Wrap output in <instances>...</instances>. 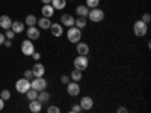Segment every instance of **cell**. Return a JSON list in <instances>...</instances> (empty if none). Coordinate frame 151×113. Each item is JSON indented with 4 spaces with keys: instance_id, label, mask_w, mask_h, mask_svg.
<instances>
[{
    "instance_id": "cell-26",
    "label": "cell",
    "mask_w": 151,
    "mask_h": 113,
    "mask_svg": "<svg viewBox=\"0 0 151 113\" xmlns=\"http://www.w3.org/2000/svg\"><path fill=\"white\" fill-rule=\"evenodd\" d=\"M26 97H27L29 101H32V99H36V97H38V91H35L33 87H30V89L26 92Z\"/></svg>"
},
{
    "instance_id": "cell-5",
    "label": "cell",
    "mask_w": 151,
    "mask_h": 113,
    "mask_svg": "<svg viewBox=\"0 0 151 113\" xmlns=\"http://www.w3.org/2000/svg\"><path fill=\"white\" fill-rule=\"evenodd\" d=\"M30 87H33V89L38 91V92L45 91V89H47V80L44 79V75H42V77H35V79L30 82Z\"/></svg>"
},
{
    "instance_id": "cell-35",
    "label": "cell",
    "mask_w": 151,
    "mask_h": 113,
    "mask_svg": "<svg viewBox=\"0 0 151 113\" xmlns=\"http://www.w3.org/2000/svg\"><path fill=\"white\" fill-rule=\"evenodd\" d=\"M32 57H33V60L38 62V60L41 59V54H40V53H36V51H33V53H32Z\"/></svg>"
},
{
    "instance_id": "cell-36",
    "label": "cell",
    "mask_w": 151,
    "mask_h": 113,
    "mask_svg": "<svg viewBox=\"0 0 151 113\" xmlns=\"http://www.w3.org/2000/svg\"><path fill=\"white\" fill-rule=\"evenodd\" d=\"M3 45H5V47H8V48H9V47H11V45H12V39H5V42H3Z\"/></svg>"
},
{
    "instance_id": "cell-8",
    "label": "cell",
    "mask_w": 151,
    "mask_h": 113,
    "mask_svg": "<svg viewBox=\"0 0 151 113\" xmlns=\"http://www.w3.org/2000/svg\"><path fill=\"white\" fill-rule=\"evenodd\" d=\"M67 92L70 97H77L80 94V84L79 82H70L67 84Z\"/></svg>"
},
{
    "instance_id": "cell-19",
    "label": "cell",
    "mask_w": 151,
    "mask_h": 113,
    "mask_svg": "<svg viewBox=\"0 0 151 113\" xmlns=\"http://www.w3.org/2000/svg\"><path fill=\"white\" fill-rule=\"evenodd\" d=\"M11 24H12V20L9 15H2L0 17V27L2 29H11Z\"/></svg>"
},
{
    "instance_id": "cell-30",
    "label": "cell",
    "mask_w": 151,
    "mask_h": 113,
    "mask_svg": "<svg viewBox=\"0 0 151 113\" xmlns=\"http://www.w3.org/2000/svg\"><path fill=\"white\" fill-rule=\"evenodd\" d=\"M23 77H24V79H27V80H32V79H33V72H32V69H26V71H24Z\"/></svg>"
},
{
    "instance_id": "cell-27",
    "label": "cell",
    "mask_w": 151,
    "mask_h": 113,
    "mask_svg": "<svg viewBox=\"0 0 151 113\" xmlns=\"http://www.w3.org/2000/svg\"><path fill=\"white\" fill-rule=\"evenodd\" d=\"M85 5L89 8V9H92V8H98L100 0H85Z\"/></svg>"
},
{
    "instance_id": "cell-41",
    "label": "cell",
    "mask_w": 151,
    "mask_h": 113,
    "mask_svg": "<svg viewBox=\"0 0 151 113\" xmlns=\"http://www.w3.org/2000/svg\"><path fill=\"white\" fill-rule=\"evenodd\" d=\"M71 2H73V0H71Z\"/></svg>"
},
{
    "instance_id": "cell-1",
    "label": "cell",
    "mask_w": 151,
    "mask_h": 113,
    "mask_svg": "<svg viewBox=\"0 0 151 113\" xmlns=\"http://www.w3.org/2000/svg\"><path fill=\"white\" fill-rule=\"evenodd\" d=\"M106 14H104V11L103 9H100V8H92L89 9V12H88V20L92 21V23H101L104 20Z\"/></svg>"
},
{
    "instance_id": "cell-34",
    "label": "cell",
    "mask_w": 151,
    "mask_h": 113,
    "mask_svg": "<svg viewBox=\"0 0 151 113\" xmlns=\"http://www.w3.org/2000/svg\"><path fill=\"white\" fill-rule=\"evenodd\" d=\"M60 82L64 83V84H68V83L71 82V79H70V75H62V77H60Z\"/></svg>"
},
{
    "instance_id": "cell-38",
    "label": "cell",
    "mask_w": 151,
    "mask_h": 113,
    "mask_svg": "<svg viewBox=\"0 0 151 113\" xmlns=\"http://www.w3.org/2000/svg\"><path fill=\"white\" fill-rule=\"evenodd\" d=\"M118 113H127V109L125 107H118Z\"/></svg>"
},
{
    "instance_id": "cell-25",
    "label": "cell",
    "mask_w": 151,
    "mask_h": 113,
    "mask_svg": "<svg viewBox=\"0 0 151 113\" xmlns=\"http://www.w3.org/2000/svg\"><path fill=\"white\" fill-rule=\"evenodd\" d=\"M36 21H38V18L30 14V15L26 17V21H24V24H27V27H29V26H36Z\"/></svg>"
},
{
    "instance_id": "cell-12",
    "label": "cell",
    "mask_w": 151,
    "mask_h": 113,
    "mask_svg": "<svg viewBox=\"0 0 151 113\" xmlns=\"http://www.w3.org/2000/svg\"><path fill=\"white\" fill-rule=\"evenodd\" d=\"M32 72H33V77H42L45 74V67L42 64H40V60H38L32 68Z\"/></svg>"
},
{
    "instance_id": "cell-9",
    "label": "cell",
    "mask_w": 151,
    "mask_h": 113,
    "mask_svg": "<svg viewBox=\"0 0 151 113\" xmlns=\"http://www.w3.org/2000/svg\"><path fill=\"white\" fill-rule=\"evenodd\" d=\"M48 30L52 32V35L56 36V38H60L62 35H64V26H62L60 23H52V26H50Z\"/></svg>"
},
{
    "instance_id": "cell-22",
    "label": "cell",
    "mask_w": 151,
    "mask_h": 113,
    "mask_svg": "<svg viewBox=\"0 0 151 113\" xmlns=\"http://www.w3.org/2000/svg\"><path fill=\"white\" fill-rule=\"evenodd\" d=\"M52 5L55 9H58V11H62V9H65V6H67V0H52Z\"/></svg>"
},
{
    "instance_id": "cell-31",
    "label": "cell",
    "mask_w": 151,
    "mask_h": 113,
    "mask_svg": "<svg viewBox=\"0 0 151 113\" xmlns=\"http://www.w3.org/2000/svg\"><path fill=\"white\" fill-rule=\"evenodd\" d=\"M47 113H60V109L58 106H50L47 109Z\"/></svg>"
},
{
    "instance_id": "cell-13",
    "label": "cell",
    "mask_w": 151,
    "mask_h": 113,
    "mask_svg": "<svg viewBox=\"0 0 151 113\" xmlns=\"http://www.w3.org/2000/svg\"><path fill=\"white\" fill-rule=\"evenodd\" d=\"M74 17H71L70 14H64V15H62L60 17V24H62V26H64V27H71V26H74Z\"/></svg>"
},
{
    "instance_id": "cell-29",
    "label": "cell",
    "mask_w": 151,
    "mask_h": 113,
    "mask_svg": "<svg viewBox=\"0 0 151 113\" xmlns=\"http://www.w3.org/2000/svg\"><path fill=\"white\" fill-rule=\"evenodd\" d=\"M0 98L5 99V101H8V99L11 98V92H9L8 89H3L2 92H0Z\"/></svg>"
},
{
    "instance_id": "cell-14",
    "label": "cell",
    "mask_w": 151,
    "mask_h": 113,
    "mask_svg": "<svg viewBox=\"0 0 151 113\" xmlns=\"http://www.w3.org/2000/svg\"><path fill=\"white\" fill-rule=\"evenodd\" d=\"M76 50H77V53H79V54H82V56H88V53H89V45H88L86 42L79 41L77 44H76Z\"/></svg>"
},
{
    "instance_id": "cell-20",
    "label": "cell",
    "mask_w": 151,
    "mask_h": 113,
    "mask_svg": "<svg viewBox=\"0 0 151 113\" xmlns=\"http://www.w3.org/2000/svg\"><path fill=\"white\" fill-rule=\"evenodd\" d=\"M11 29L14 30L15 33H21V32L24 30V23H23V21H12Z\"/></svg>"
},
{
    "instance_id": "cell-3",
    "label": "cell",
    "mask_w": 151,
    "mask_h": 113,
    "mask_svg": "<svg viewBox=\"0 0 151 113\" xmlns=\"http://www.w3.org/2000/svg\"><path fill=\"white\" fill-rule=\"evenodd\" d=\"M133 33L137 36V38H142L148 33V24L144 23L142 20H137L134 24H133Z\"/></svg>"
},
{
    "instance_id": "cell-21",
    "label": "cell",
    "mask_w": 151,
    "mask_h": 113,
    "mask_svg": "<svg viewBox=\"0 0 151 113\" xmlns=\"http://www.w3.org/2000/svg\"><path fill=\"white\" fill-rule=\"evenodd\" d=\"M36 99L40 103H48L50 101V94L47 92V91H41V92H38V97H36Z\"/></svg>"
},
{
    "instance_id": "cell-24",
    "label": "cell",
    "mask_w": 151,
    "mask_h": 113,
    "mask_svg": "<svg viewBox=\"0 0 151 113\" xmlns=\"http://www.w3.org/2000/svg\"><path fill=\"white\" fill-rule=\"evenodd\" d=\"M82 77H83L82 71H80V69H76V68H74V69L71 71V74H70V79H71L73 82H80Z\"/></svg>"
},
{
    "instance_id": "cell-17",
    "label": "cell",
    "mask_w": 151,
    "mask_h": 113,
    "mask_svg": "<svg viewBox=\"0 0 151 113\" xmlns=\"http://www.w3.org/2000/svg\"><path fill=\"white\" fill-rule=\"evenodd\" d=\"M55 8L52 6V5H44L42 6V9H41V14H42V17H47V18H50V17H53V14H55Z\"/></svg>"
},
{
    "instance_id": "cell-37",
    "label": "cell",
    "mask_w": 151,
    "mask_h": 113,
    "mask_svg": "<svg viewBox=\"0 0 151 113\" xmlns=\"http://www.w3.org/2000/svg\"><path fill=\"white\" fill-rule=\"evenodd\" d=\"M5 39H6V38H5V33H0V45L5 42Z\"/></svg>"
},
{
    "instance_id": "cell-32",
    "label": "cell",
    "mask_w": 151,
    "mask_h": 113,
    "mask_svg": "<svg viewBox=\"0 0 151 113\" xmlns=\"http://www.w3.org/2000/svg\"><path fill=\"white\" fill-rule=\"evenodd\" d=\"M71 112H73V113H80V112H82L80 104H73V106H71Z\"/></svg>"
},
{
    "instance_id": "cell-7",
    "label": "cell",
    "mask_w": 151,
    "mask_h": 113,
    "mask_svg": "<svg viewBox=\"0 0 151 113\" xmlns=\"http://www.w3.org/2000/svg\"><path fill=\"white\" fill-rule=\"evenodd\" d=\"M33 51H35V45H33L32 39H29V38H27L26 41L21 42V53L24 56H32Z\"/></svg>"
},
{
    "instance_id": "cell-18",
    "label": "cell",
    "mask_w": 151,
    "mask_h": 113,
    "mask_svg": "<svg viewBox=\"0 0 151 113\" xmlns=\"http://www.w3.org/2000/svg\"><path fill=\"white\" fill-rule=\"evenodd\" d=\"M88 12H89V8L86 5H77L76 6V15L77 17H88Z\"/></svg>"
},
{
    "instance_id": "cell-15",
    "label": "cell",
    "mask_w": 151,
    "mask_h": 113,
    "mask_svg": "<svg viewBox=\"0 0 151 113\" xmlns=\"http://www.w3.org/2000/svg\"><path fill=\"white\" fill-rule=\"evenodd\" d=\"M29 110L32 113H40L42 110V103H40L38 99H32V101L29 103Z\"/></svg>"
},
{
    "instance_id": "cell-2",
    "label": "cell",
    "mask_w": 151,
    "mask_h": 113,
    "mask_svg": "<svg viewBox=\"0 0 151 113\" xmlns=\"http://www.w3.org/2000/svg\"><path fill=\"white\" fill-rule=\"evenodd\" d=\"M67 38H68V41H70L71 44H77V42L82 39V29L76 27V26L68 27V30H67Z\"/></svg>"
},
{
    "instance_id": "cell-11",
    "label": "cell",
    "mask_w": 151,
    "mask_h": 113,
    "mask_svg": "<svg viewBox=\"0 0 151 113\" xmlns=\"http://www.w3.org/2000/svg\"><path fill=\"white\" fill-rule=\"evenodd\" d=\"M40 36H41V29H40V27H36V26H29V29H27V38H29V39L36 41Z\"/></svg>"
},
{
    "instance_id": "cell-33",
    "label": "cell",
    "mask_w": 151,
    "mask_h": 113,
    "mask_svg": "<svg viewBox=\"0 0 151 113\" xmlns=\"http://www.w3.org/2000/svg\"><path fill=\"white\" fill-rule=\"evenodd\" d=\"M142 21H144V23H147V24L151 21V15L148 14V12H145V14L142 15Z\"/></svg>"
},
{
    "instance_id": "cell-4",
    "label": "cell",
    "mask_w": 151,
    "mask_h": 113,
    "mask_svg": "<svg viewBox=\"0 0 151 113\" xmlns=\"http://www.w3.org/2000/svg\"><path fill=\"white\" fill-rule=\"evenodd\" d=\"M73 65H74V68H76V69H80V71L83 72V71L88 68V65H89V60H88V56H82V54H79L77 57L74 59Z\"/></svg>"
},
{
    "instance_id": "cell-39",
    "label": "cell",
    "mask_w": 151,
    "mask_h": 113,
    "mask_svg": "<svg viewBox=\"0 0 151 113\" xmlns=\"http://www.w3.org/2000/svg\"><path fill=\"white\" fill-rule=\"evenodd\" d=\"M5 109V99L0 98V110H3Z\"/></svg>"
},
{
    "instance_id": "cell-23",
    "label": "cell",
    "mask_w": 151,
    "mask_h": 113,
    "mask_svg": "<svg viewBox=\"0 0 151 113\" xmlns=\"http://www.w3.org/2000/svg\"><path fill=\"white\" fill-rule=\"evenodd\" d=\"M86 23H88V18L86 17H77L74 20V26L79 27V29H85L86 27Z\"/></svg>"
},
{
    "instance_id": "cell-16",
    "label": "cell",
    "mask_w": 151,
    "mask_h": 113,
    "mask_svg": "<svg viewBox=\"0 0 151 113\" xmlns=\"http://www.w3.org/2000/svg\"><path fill=\"white\" fill-rule=\"evenodd\" d=\"M36 24H38L40 29L47 30V29H50V26H52V21H50V18H47V17H41L40 20L36 21Z\"/></svg>"
},
{
    "instance_id": "cell-28",
    "label": "cell",
    "mask_w": 151,
    "mask_h": 113,
    "mask_svg": "<svg viewBox=\"0 0 151 113\" xmlns=\"http://www.w3.org/2000/svg\"><path fill=\"white\" fill-rule=\"evenodd\" d=\"M15 35H17V33L12 30V29H6V32H5V38H6V39H14Z\"/></svg>"
},
{
    "instance_id": "cell-10",
    "label": "cell",
    "mask_w": 151,
    "mask_h": 113,
    "mask_svg": "<svg viewBox=\"0 0 151 113\" xmlns=\"http://www.w3.org/2000/svg\"><path fill=\"white\" fill-rule=\"evenodd\" d=\"M80 107H82V110H91L92 107H94V99L91 98V97H82V99H80Z\"/></svg>"
},
{
    "instance_id": "cell-6",
    "label": "cell",
    "mask_w": 151,
    "mask_h": 113,
    "mask_svg": "<svg viewBox=\"0 0 151 113\" xmlns=\"http://www.w3.org/2000/svg\"><path fill=\"white\" fill-rule=\"evenodd\" d=\"M15 89H17V92L18 94H26L29 89H30V80H27V79H20V80H17V83H15Z\"/></svg>"
},
{
    "instance_id": "cell-40",
    "label": "cell",
    "mask_w": 151,
    "mask_h": 113,
    "mask_svg": "<svg viewBox=\"0 0 151 113\" xmlns=\"http://www.w3.org/2000/svg\"><path fill=\"white\" fill-rule=\"evenodd\" d=\"M42 5H48V3H52V0H41Z\"/></svg>"
}]
</instances>
